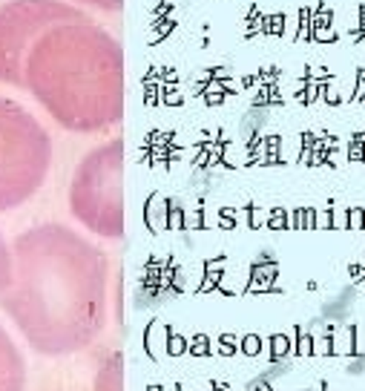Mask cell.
Masks as SVG:
<instances>
[{"label": "cell", "instance_id": "cell-1", "mask_svg": "<svg viewBox=\"0 0 365 391\" xmlns=\"http://www.w3.org/2000/svg\"><path fill=\"white\" fill-rule=\"evenodd\" d=\"M18 282L4 305L40 351H69L101 308V256L64 228H37L15 245Z\"/></svg>", "mask_w": 365, "mask_h": 391}, {"label": "cell", "instance_id": "cell-2", "mask_svg": "<svg viewBox=\"0 0 365 391\" xmlns=\"http://www.w3.org/2000/svg\"><path fill=\"white\" fill-rule=\"evenodd\" d=\"M50 164V141L40 127L9 101H0V210L23 204Z\"/></svg>", "mask_w": 365, "mask_h": 391}, {"label": "cell", "instance_id": "cell-3", "mask_svg": "<svg viewBox=\"0 0 365 391\" xmlns=\"http://www.w3.org/2000/svg\"><path fill=\"white\" fill-rule=\"evenodd\" d=\"M118 150L110 144L93 153L78 170L69 190V207L78 219L104 236L121 233V196H118Z\"/></svg>", "mask_w": 365, "mask_h": 391}, {"label": "cell", "instance_id": "cell-4", "mask_svg": "<svg viewBox=\"0 0 365 391\" xmlns=\"http://www.w3.org/2000/svg\"><path fill=\"white\" fill-rule=\"evenodd\" d=\"M337 351H345L348 357L357 351V331H354V328L340 331V337H337Z\"/></svg>", "mask_w": 365, "mask_h": 391}, {"label": "cell", "instance_id": "cell-5", "mask_svg": "<svg viewBox=\"0 0 365 391\" xmlns=\"http://www.w3.org/2000/svg\"><path fill=\"white\" fill-rule=\"evenodd\" d=\"M9 276H12V268H9V250L0 239V291L9 288Z\"/></svg>", "mask_w": 365, "mask_h": 391}, {"label": "cell", "instance_id": "cell-6", "mask_svg": "<svg viewBox=\"0 0 365 391\" xmlns=\"http://www.w3.org/2000/svg\"><path fill=\"white\" fill-rule=\"evenodd\" d=\"M345 225H348V228H354V230L365 228V210H359V207L348 210V219H345Z\"/></svg>", "mask_w": 365, "mask_h": 391}, {"label": "cell", "instance_id": "cell-7", "mask_svg": "<svg viewBox=\"0 0 365 391\" xmlns=\"http://www.w3.org/2000/svg\"><path fill=\"white\" fill-rule=\"evenodd\" d=\"M316 351H319V354H331V351H334V345H331L328 334H325V337H316Z\"/></svg>", "mask_w": 365, "mask_h": 391}, {"label": "cell", "instance_id": "cell-8", "mask_svg": "<svg viewBox=\"0 0 365 391\" xmlns=\"http://www.w3.org/2000/svg\"><path fill=\"white\" fill-rule=\"evenodd\" d=\"M285 349H288V342L279 337V339H277V354H285Z\"/></svg>", "mask_w": 365, "mask_h": 391}, {"label": "cell", "instance_id": "cell-9", "mask_svg": "<svg viewBox=\"0 0 365 391\" xmlns=\"http://www.w3.org/2000/svg\"><path fill=\"white\" fill-rule=\"evenodd\" d=\"M89 4H104V6H115L118 0H89Z\"/></svg>", "mask_w": 365, "mask_h": 391}, {"label": "cell", "instance_id": "cell-10", "mask_svg": "<svg viewBox=\"0 0 365 391\" xmlns=\"http://www.w3.org/2000/svg\"><path fill=\"white\" fill-rule=\"evenodd\" d=\"M359 29H362V32H365V6H362V9H359Z\"/></svg>", "mask_w": 365, "mask_h": 391}, {"label": "cell", "instance_id": "cell-11", "mask_svg": "<svg viewBox=\"0 0 365 391\" xmlns=\"http://www.w3.org/2000/svg\"><path fill=\"white\" fill-rule=\"evenodd\" d=\"M362 288H365V285H362Z\"/></svg>", "mask_w": 365, "mask_h": 391}]
</instances>
